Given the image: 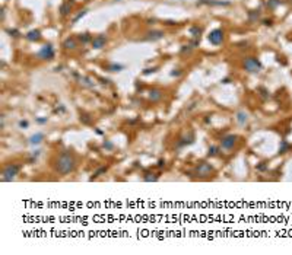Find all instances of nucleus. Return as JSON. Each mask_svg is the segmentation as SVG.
I'll use <instances>...</instances> for the list:
<instances>
[{"label":"nucleus","instance_id":"nucleus-30","mask_svg":"<svg viewBox=\"0 0 292 255\" xmlns=\"http://www.w3.org/2000/svg\"><path fill=\"white\" fill-rule=\"evenodd\" d=\"M85 13H86V10H82V12H79V13H78V15L73 18V23H76V22H78V20H79V19H80V18L85 15Z\"/></svg>","mask_w":292,"mask_h":255},{"label":"nucleus","instance_id":"nucleus-28","mask_svg":"<svg viewBox=\"0 0 292 255\" xmlns=\"http://www.w3.org/2000/svg\"><path fill=\"white\" fill-rule=\"evenodd\" d=\"M18 127L22 128V130H26V128L29 127V121H28V120H20V121L18 123Z\"/></svg>","mask_w":292,"mask_h":255},{"label":"nucleus","instance_id":"nucleus-22","mask_svg":"<svg viewBox=\"0 0 292 255\" xmlns=\"http://www.w3.org/2000/svg\"><path fill=\"white\" fill-rule=\"evenodd\" d=\"M289 149H291L289 143H288L286 140H282V143H281V147H279V153H286Z\"/></svg>","mask_w":292,"mask_h":255},{"label":"nucleus","instance_id":"nucleus-32","mask_svg":"<svg viewBox=\"0 0 292 255\" xmlns=\"http://www.w3.org/2000/svg\"><path fill=\"white\" fill-rule=\"evenodd\" d=\"M7 32H9L12 37H19V31H18V29H7Z\"/></svg>","mask_w":292,"mask_h":255},{"label":"nucleus","instance_id":"nucleus-34","mask_svg":"<svg viewBox=\"0 0 292 255\" xmlns=\"http://www.w3.org/2000/svg\"><path fill=\"white\" fill-rule=\"evenodd\" d=\"M165 166V160L164 159H159L158 160V168H164Z\"/></svg>","mask_w":292,"mask_h":255},{"label":"nucleus","instance_id":"nucleus-36","mask_svg":"<svg viewBox=\"0 0 292 255\" xmlns=\"http://www.w3.org/2000/svg\"><path fill=\"white\" fill-rule=\"evenodd\" d=\"M257 169H259V171H264V169H266V165H259Z\"/></svg>","mask_w":292,"mask_h":255},{"label":"nucleus","instance_id":"nucleus-14","mask_svg":"<svg viewBox=\"0 0 292 255\" xmlns=\"http://www.w3.org/2000/svg\"><path fill=\"white\" fill-rule=\"evenodd\" d=\"M78 82H79L82 86H85V88H94V86H95L94 80L89 79V77H86V76H78Z\"/></svg>","mask_w":292,"mask_h":255},{"label":"nucleus","instance_id":"nucleus-19","mask_svg":"<svg viewBox=\"0 0 292 255\" xmlns=\"http://www.w3.org/2000/svg\"><path fill=\"white\" fill-rule=\"evenodd\" d=\"M63 47L67 48V50H75L76 48V41L73 38H67L64 42H63Z\"/></svg>","mask_w":292,"mask_h":255},{"label":"nucleus","instance_id":"nucleus-38","mask_svg":"<svg viewBox=\"0 0 292 255\" xmlns=\"http://www.w3.org/2000/svg\"><path fill=\"white\" fill-rule=\"evenodd\" d=\"M95 133H97V134H99V136H102V134H104V131H102V130H98V128L95 130Z\"/></svg>","mask_w":292,"mask_h":255},{"label":"nucleus","instance_id":"nucleus-6","mask_svg":"<svg viewBox=\"0 0 292 255\" xmlns=\"http://www.w3.org/2000/svg\"><path fill=\"white\" fill-rule=\"evenodd\" d=\"M237 136L235 134H228V136H225V137H222L221 138V147L222 149H225V150H231L232 147H234V144L237 143Z\"/></svg>","mask_w":292,"mask_h":255},{"label":"nucleus","instance_id":"nucleus-8","mask_svg":"<svg viewBox=\"0 0 292 255\" xmlns=\"http://www.w3.org/2000/svg\"><path fill=\"white\" fill-rule=\"evenodd\" d=\"M91 44H92V48L101 50V48L105 47V44H107V37H105V35H97L95 38H92Z\"/></svg>","mask_w":292,"mask_h":255},{"label":"nucleus","instance_id":"nucleus-4","mask_svg":"<svg viewBox=\"0 0 292 255\" xmlns=\"http://www.w3.org/2000/svg\"><path fill=\"white\" fill-rule=\"evenodd\" d=\"M194 174L197 175V176H209L210 174H213V166L210 165V163H207V162H202V163H199L196 168H194Z\"/></svg>","mask_w":292,"mask_h":255},{"label":"nucleus","instance_id":"nucleus-24","mask_svg":"<svg viewBox=\"0 0 292 255\" xmlns=\"http://www.w3.org/2000/svg\"><path fill=\"white\" fill-rule=\"evenodd\" d=\"M107 172V166H101V168H98L95 172H94V175L91 176V179H94V178H98L99 175H102V174H105Z\"/></svg>","mask_w":292,"mask_h":255},{"label":"nucleus","instance_id":"nucleus-10","mask_svg":"<svg viewBox=\"0 0 292 255\" xmlns=\"http://www.w3.org/2000/svg\"><path fill=\"white\" fill-rule=\"evenodd\" d=\"M44 138H45V134H44V133H35V134H32V136L28 138V143L32 144V146H38V144H41V143L44 141Z\"/></svg>","mask_w":292,"mask_h":255},{"label":"nucleus","instance_id":"nucleus-13","mask_svg":"<svg viewBox=\"0 0 292 255\" xmlns=\"http://www.w3.org/2000/svg\"><path fill=\"white\" fill-rule=\"evenodd\" d=\"M164 37V32L162 31H149L147 34H146V39H149V41H158V39H161Z\"/></svg>","mask_w":292,"mask_h":255},{"label":"nucleus","instance_id":"nucleus-15","mask_svg":"<svg viewBox=\"0 0 292 255\" xmlns=\"http://www.w3.org/2000/svg\"><path fill=\"white\" fill-rule=\"evenodd\" d=\"M25 38L28 39V41H38L39 38H41V32L38 31V29H32V31H29L26 35H25Z\"/></svg>","mask_w":292,"mask_h":255},{"label":"nucleus","instance_id":"nucleus-11","mask_svg":"<svg viewBox=\"0 0 292 255\" xmlns=\"http://www.w3.org/2000/svg\"><path fill=\"white\" fill-rule=\"evenodd\" d=\"M149 101L150 102H159L161 99H162V96H164V92L161 91V89H152L150 92H149Z\"/></svg>","mask_w":292,"mask_h":255},{"label":"nucleus","instance_id":"nucleus-25","mask_svg":"<svg viewBox=\"0 0 292 255\" xmlns=\"http://www.w3.org/2000/svg\"><path fill=\"white\" fill-rule=\"evenodd\" d=\"M190 32H191V35H193L194 38H200L202 28H199V26H193V28H190Z\"/></svg>","mask_w":292,"mask_h":255},{"label":"nucleus","instance_id":"nucleus-29","mask_svg":"<svg viewBox=\"0 0 292 255\" xmlns=\"http://www.w3.org/2000/svg\"><path fill=\"white\" fill-rule=\"evenodd\" d=\"M35 123H37V124H39V126H42V124H47V123H48V117H39V118H37V120H35Z\"/></svg>","mask_w":292,"mask_h":255},{"label":"nucleus","instance_id":"nucleus-35","mask_svg":"<svg viewBox=\"0 0 292 255\" xmlns=\"http://www.w3.org/2000/svg\"><path fill=\"white\" fill-rule=\"evenodd\" d=\"M153 72H156V69H146L143 73H145V74H149V73H153Z\"/></svg>","mask_w":292,"mask_h":255},{"label":"nucleus","instance_id":"nucleus-26","mask_svg":"<svg viewBox=\"0 0 292 255\" xmlns=\"http://www.w3.org/2000/svg\"><path fill=\"white\" fill-rule=\"evenodd\" d=\"M79 39L82 41V44H86V42H89V41H92V37L89 35V34H80V37H79Z\"/></svg>","mask_w":292,"mask_h":255},{"label":"nucleus","instance_id":"nucleus-3","mask_svg":"<svg viewBox=\"0 0 292 255\" xmlns=\"http://www.w3.org/2000/svg\"><path fill=\"white\" fill-rule=\"evenodd\" d=\"M244 69H245L248 73H259V72H262L263 66H262V63H260L257 58H254V57H247V58L244 60Z\"/></svg>","mask_w":292,"mask_h":255},{"label":"nucleus","instance_id":"nucleus-33","mask_svg":"<svg viewBox=\"0 0 292 255\" xmlns=\"http://www.w3.org/2000/svg\"><path fill=\"white\" fill-rule=\"evenodd\" d=\"M54 112H59V114H61V112H66V108H64L63 105H60V107H57V108L54 110Z\"/></svg>","mask_w":292,"mask_h":255},{"label":"nucleus","instance_id":"nucleus-27","mask_svg":"<svg viewBox=\"0 0 292 255\" xmlns=\"http://www.w3.org/2000/svg\"><path fill=\"white\" fill-rule=\"evenodd\" d=\"M60 12H61L63 16L69 15V12H70V4H63V6L60 7Z\"/></svg>","mask_w":292,"mask_h":255},{"label":"nucleus","instance_id":"nucleus-20","mask_svg":"<svg viewBox=\"0 0 292 255\" xmlns=\"http://www.w3.org/2000/svg\"><path fill=\"white\" fill-rule=\"evenodd\" d=\"M102 149H105V152H111V150L116 149V146H114V143L111 140H104L102 141Z\"/></svg>","mask_w":292,"mask_h":255},{"label":"nucleus","instance_id":"nucleus-2","mask_svg":"<svg viewBox=\"0 0 292 255\" xmlns=\"http://www.w3.org/2000/svg\"><path fill=\"white\" fill-rule=\"evenodd\" d=\"M19 172H20V166L18 163H7L3 168V172H1V182H7V181L15 179L16 175H19Z\"/></svg>","mask_w":292,"mask_h":255},{"label":"nucleus","instance_id":"nucleus-9","mask_svg":"<svg viewBox=\"0 0 292 255\" xmlns=\"http://www.w3.org/2000/svg\"><path fill=\"white\" fill-rule=\"evenodd\" d=\"M194 141V134L193 133H188L187 136H183L178 141H177V149H181V147H185L188 144H191Z\"/></svg>","mask_w":292,"mask_h":255},{"label":"nucleus","instance_id":"nucleus-5","mask_svg":"<svg viewBox=\"0 0 292 255\" xmlns=\"http://www.w3.org/2000/svg\"><path fill=\"white\" fill-rule=\"evenodd\" d=\"M38 57H39L41 60H51V58H54V48H53V45H51V44H45V45L39 50Z\"/></svg>","mask_w":292,"mask_h":255},{"label":"nucleus","instance_id":"nucleus-31","mask_svg":"<svg viewBox=\"0 0 292 255\" xmlns=\"http://www.w3.org/2000/svg\"><path fill=\"white\" fill-rule=\"evenodd\" d=\"M279 3H281L279 0H269V1H267V6H270V7H276Z\"/></svg>","mask_w":292,"mask_h":255},{"label":"nucleus","instance_id":"nucleus-17","mask_svg":"<svg viewBox=\"0 0 292 255\" xmlns=\"http://www.w3.org/2000/svg\"><path fill=\"white\" fill-rule=\"evenodd\" d=\"M158 179H159V175L153 174V172H147L145 176H143V181H146V182H156Z\"/></svg>","mask_w":292,"mask_h":255},{"label":"nucleus","instance_id":"nucleus-1","mask_svg":"<svg viewBox=\"0 0 292 255\" xmlns=\"http://www.w3.org/2000/svg\"><path fill=\"white\" fill-rule=\"evenodd\" d=\"M76 157L72 152H61L54 163V171L59 175H69L76 169Z\"/></svg>","mask_w":292,"mask_h":255},{"label":"nucleus","instance_id":"nucleus-16","mask_svg":"<svg viewBox=\"0 0 292 255\" xmlns=\"http://www.w3.org/2000/svg\"><path fill=\"white\" fill-rule=\"evenodd\" d=\"M197 4H212V6H228L229 1H215V0H199Z\"/></svg>","mask_w":292,"mask_h":255},{"label":"nucleus","instance_id":"nucleus-23","mask_svg":"<svg viewBox=\"0 0 292 255\" xmlns=\"http://www.w3.org/2000/svg\"><path fill=\"white\" fill-rule=\"evenodd\" d=\"M219 150H221V149H219L218 146H210V147H209V152H207V156H209V157H213V156H216V155L219 153Z\"/></svg>","mask_w":292,"mask_h":255},{"label":"nucleus","instance_id":"nucleus-21","mask_svg":"<svg viewBox=\"0 0 292 255\" xmlns=\"http://www.w3.org/2000/svg\"><path fill=\"white\" fill-rule=\"evenodd\" d=\"M39 155H41V150H34V152H31L28 162H29V163H34V162H37V159H38V156H39Z\"/></svg>","mask_w":292,"mask_h":255},{"label":"nucleus","instance_id":"nucleus-12","mask_svg":"<svg viewBox=\"0 0 292 255\" xmlns=\"http://www.w3.org/2000/svg\"><path fill=\"white\" fill-rule=\"evenodd\" d=\"M235 120H237V123L240 126H245V123L248 121V114L245 111H238L235 114Z\"/></svg>","mask_w":292,"mask_h":255},{"label":"nucleus","instance_id":"nucleus-37","mask_svg":"<svg viewBox=\"0 0 292 255\" xmlns=\"http://www.w3.org/2000/svg\"><path fill=\"white\" fill-rule=\"evenodd\" d=\"M181 72H171V76H180Z\"/></svg>","mask_w":292,"mask_h":255},{"label":"nucleus","instance_id":"nucleus-18","mask_svg":"<svg viewBox=\"0 0 292 255\" xmlns=\"http://www.w3.org/2000/svg\"><path fill=\"white\" fill-rule=\"evenodd\" d=\"M107 70L108 72H121V70H124V66L123 64H117V63H111V64L107 66Z\"/></svg>","mask_w":292,"mask_h":255},{"label":"nucleus","instance_id":"nucleus-7","mask_svg":"<svg viewBox=\"0 0 292 255\" xmlns=\"http://www.w3.org/2000/svg\"><path fill=\"white\" fill-rule=\"evenodd\" d=\"M224 41V31L222 29H213L209 34V42L213 45H219Z\"/></svg>","mask_w":292,"mask_h":255}]
</instances>
